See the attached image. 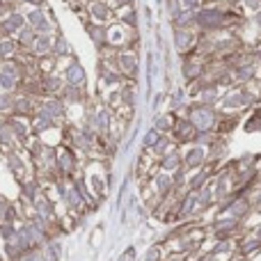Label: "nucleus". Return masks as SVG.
<instances>
[{
    "instance_id": "f257e3e1",
    "label": "nucleus",
    "mask_w": 261,
    "mask_h": 261,
    "mask_svg": "<svg viewBox=\"0 0 261 261\" xmlns=\"http://www.w3.org/2000/svg\"><path fill=\"white\" fill-rule=\"evenodd\" d=\"M69 78H71V81H81L83 78V73H81V69L76 67V64H73L71 69H69Z\"/></svg>"
}]
</instances>
